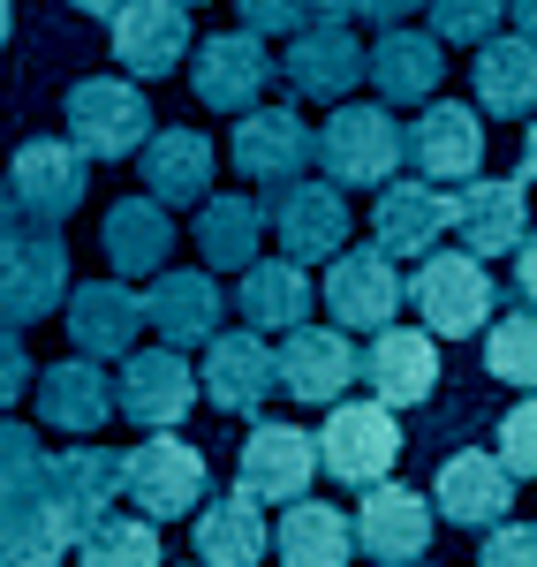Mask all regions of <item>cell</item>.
<instances>
[{"label":"cell","instance_id":"cell-1","mask_svg":"<svg viewBox=\"0 0 537 567\" xmlns=\"http://www.w3.org/2000/svg\"><path fill=\"white\" fill-rule=\"evenodd\" d=\"M409 159V130H394V106H357L341 99L318 130V167L341 189H379L394 182V167Z\"/></svg>","mask_w":537,"mask_h":567},{"label":"cell","instance_id":"cell-2","mask_svg":"<svg viewBox=\"0 0 537 567\" xmlns=\"http://www.w3.org/2000/svg\"><path fill=\"white\" fill-rule=\"evenodd\" d=\"M409 303L416 318L440 333V341H462V333H485L499 310V288L477 250H424L416 280H409Z\"/></svg>","mask_w":537,"mask_h":567},{"label":"cell","instance_id":"cell-3","mask_svg":"<svg viewBox=\"0 0 537 567\" xmlns=\"http://www.w3.org/2000/svg\"><path fill=\"white\" fill-rule=\"evenodd\" d=\"M122 492H130L152 523H182V515H197V507L213 499V470H205V454H197L189 439L144 432L130 454H122Z\"/></svg>","mask_w":537,"mask_h":567},{"label":"cell","instance_id":"cell-4","mask_svg":"<svg viewBox=\"0 0 537 567\" xmlns=\"http://www.w3.org/2000/svg\"><path fill=\"white\" fill-rule=\"evenodd\" d=\"M394 462H402V424H394V409L371 393V401H333L326 409V432H318V470L333 484H371L394 477Z\"/></svg>","mask_w":537,"mask_h":567},{"label":"cell","instance_id":"cell-5","mask_svg":"<svg viewBox=\"0 0 537 567\" xmlns=\"http://www.w3.org/2000/svg\"><path fill=\"white\" fill-rule=\"evenodd\" d=\"M61 106H69V136L91 152V167L136 159L152 144V99L130 76H84V84H69Z\"/></svg>","mask_w":537,"mask_h":567},{"label":"cell","instance_id":"cell-6","mask_svg":"<svg viewBox=\"0 0 537 567\" xmlns=\"http://www.w3.org/2000/svg\"><path fill=\"white\" fill-rule=\"evenodd\" d=\"M363 69H371V53L357 45L341 0H326V8H318V23H303L296 45H288V61H280L288 91H296V99H318V106H341V99L363 84Z\"/></svg>","mask_w":537,"mask_h":567},{"label":"cell","instance_id":"cell-7","mask_svg":"<svg viewBox=\"0 0 537 567\" xmlns=\"http://www.w3.org/2000/svg\"><path fill=\"white\" fill-rule=\"evenodd\" d=\"M8 189L39 227H61L91 189V152L76 136H23L16 159H8Z\"/></svg>","mask_w":537,"mask_h":567},{"label":"cell","instance_id":"cell-8","mask_svg":"<svg viewBox=\"0 0 537 567\" xmlns=\"http://www.w3.org/2000/svg\"><path fill=\"white\" fill-rule=\"evenodd\" d=\"M409 303V280L394 272V258L379 243H349L326 258V318L333 326H357V333H379L394 326Z\"/></svg>","mask_w":537,"mask_h":567},{"label":"cell","instance_id":"cell-9","mask_svg":"<svg viewBox=\"0 0 537 567\" xmlns=\"http://www.w3.org/2000/svg\"><path fill=\"white\" fill-rule=\"evenodd\" d=\"M69 303V243L53 227H23L0 243V326H39Z\"/></svg>","mask_w":537,"mask_h":567},{"label":"cell","instance_id":"cell-10","mask_svg":"<svg viewBox=\"0 0 537 567\" xmlns=\"http://www.w3.org/2000/svg\"><path fill=\"white\" fill-rule=\"evenodd\" d=\"M447 227L462 235V250H477V258H507V250H523V235H530V182L515 175H469L447 189Z\"/></svg>","mask_w":537,"mask_h":567},{"label":"cell","instance_id":"cell-11","mask_svg":"<svg viewBox=\"0 0 537 567\" xmlns=\"http://www.w3.org/2000/svg\"><path fill=\"white\" fill-rule=\"evenodd\" d=\"M235 152V167L250 182H266V189H288V182L311 175L318 159V130L296 114V106H250V114H235V136H227Z\"/></svg>","mask_w":537,"mask_h":567},{"label":"cell","instance_id":"cell-12","mask_svg":"<svg viewBox=\"0 0 537 567\" xmlns=\"http://www.w3.org/2000/svg\"><path fill=\"white\" fill-rule=\"evenodd\" d=\"M280 76L272 69V53L258 31H213V39L189 53V91H197V106H213V114H250L266 84Z\"/></svg>","mask_w":537,"mask_h":567},{"label":"cell","instance_id":"cell-13","mask_svg":"<svg viewBox=\"0 0 537 567\" xmlns=\"http://www.w3.org/2000/svg\"><path fill=\"white\" fill-rule=\"evenodd\" d=\"M197 409V371L182 363V349H130L122 379H114V416H130L136 432H175Z\"/></svg>","mask_w":537,"mask_h":567},{"label":"cell","instance_id":"cell-14","mask_svg":"<svg viewBox=\"0 0 537 567\" xmlns=\"http://www.w3.org/2000/svg\"><path fill=\"white\" fill-rule=\"evenodd\" d=\"M280 393L288 401H311V409H333V401H349V386L363 379V355L349 349V333L341 326H296V333H280Z\"/></svg>","mask_w":537,"mask_h":567},{"label":"cell","instance_id":"cell-15","mask_svg":"<svg viewBox=\"0 0 537 567\" xmlns=\"http://www.w3.org/2000/svg\"><path fill=\"white\" fill-rule=\"evenodd\" d=\"M220 310H227V296L213 280V265H159L152 288H144V326L167 349H205L220 333Z\"/></svg>","mask_w":537,"mask_h":567},{"label":"cell","instance_id":"cell-16","mask_svg":"<svg viewBox=\"0 0 537 567\" xmlns=\"http://www.w3.org/2000/svg\"><path fill=\"white\" fill-rule=\"evenodd\" d=\"M409 167L424 182H440V189L485 175V114L477 106H454V99L416 106V122H409Z\"/></svg>","mask_w":537,"mask_h":567},{"label":"cell","instance_id":"cell-17","mask_svg":"<svg viewBox=\"0 0 537 567\" xmlns=\"http://www.w3.org/2000/svg\"><path fill=\"white\" fill-rule=\"evenodd\" d=\"M432 529H440V507L424 499V492H409V484H371L357 507V545L371 553L379 567H416L432 553Z\"/></svg>","mask_w":537,"mask_h":567},{"label":"cell","instance_id":"cell-18","mask_svg":"<svg viewBox=\"0 0 537 567\" xmlns=\"http://www.w3.org/2000/svg\"><path fill=\"white\" fill-rule=\"evenodd\" d=\"M318 477V439L296 432V424H258L235 454V492H250L258 507H288L303 499Z\"/></svg>","mask_w":537,"mask_h":567},{"label":"cell","instance_id":"cell-19","mask_svg":"<svg viewBox=\"0 0 537 567\" xmlns=\"http://www.w3.org/2000/svg\"><path fill=\"white\" fill-rule=\"evenodd\" d=\"M45 499H53V515L69 523V537H84L91 523H106L114 515V499H122V454L114 446H61L53 462H45Z\"/></svg>","mask_w":537,"mask_h":567},{"label":"cell","instance_id":"cell-20","mask_svg":"<svg viewBox=\"0 0 537 567\" xmlns=\"http://www.w3.org/2000/svg\"><path fill=\"white\" fill-rule=\"evenodd\" d=\"M363 386L386 409H416L440 386V333L432 326H379L363 349Z\"/></svg>","mask_w":537,"mask_h":567},{"label":"cell","instance_id":"cell-21","mask_svg":"<svg viewBox=\"0 0 537 567\" xmlns=\"http://www.w3.org/2000/svg\"><path fill=\"white\" fill-rule=\"evenodd\" d=\"M432 507H440L454 529H493V523H507V507H515V470H507L499 454H485V446L447 454L440 477H432Z\"/></svg>","mask_w":537,"mask_h":567},{"label":"cell","instance_id":"cell-22","mask_svg":"<svg viewBox=\"0 0 537 567\" xmlns=\"http://www.w3.org/2000/svg\"><path fill=\"white\" fill-rule=\"evenodd\" d=\"M272 227H280V250L296 265H326L333 250H349L341 182H288V189H272Z\"/></svg>","mask_w":537,"mask_h":567},{"label":"cell","instance_id":"cell-23","mask_svg":"<svg viewBox=\"0 0 537 567\" xmlns=\"http://www.w3.org/2000/svg\"><path fill=\"white\" fill-rule=\"evenodd\" d=\"M266 393H280V355L266 333H213L205 341V401L227 416H258Z\"/></svg>","mask_w":537,"mask_h":567},{"label":"cell","instance_id":"cell-24","mask_svg":"<svg viewBox=\"0 0 537 567\" xmlns=\"http://www.w3.org/2000/svg\"><path fill=\"white\" fill-rule=\"evenodd\" d=\"M114 61L130 76H175L189 61V8L182 0H122L114 16Z\"/></svg>","mask_w":537,"mask_h":567},{"label":"cell","instance_id":"cell-25","mask_svg":"<svg viewBox=\"0 0 537 567\" xmlns=\"http://www.w3.org/2000/svg\"><path fill=\"white\" fill-rule=\"evenodd\" d=\"M136 333H144V296L130 280H84L69 296V341H76V355H91V363L130 355Z\"/></svg>","mask_w":537,"mask_h":567},{"label":"cell","instance_id":"cell-26","mask_svg":"<svg viewBox=\"0 0 537 567\" xmlns=\"http://www.w3.org/2000/svg\"><path fill=\"white\" fill-rule=\"evenodd\" d=\"M447 235V189L440 182H379V205H371V243L386 258H424L432 243Z\"/></svg>","mask_w":537,"mask_h":567},{"label":"cell","instance_id":"cell-27","mask_svg":"<svg viewBox=\"0 0 537 567\" xmlns=\"http://www.w3.org/2000/svg\"><path fill=\"white\" fill-rule=\"evenodd\" d=\"M371 84H379V106H432V91L447 76V45L432 39V31H379L371 45V69H363Z\"/></svg>","mask_w":537,"mask_h":567},{"label":"cell","instance_id":"cell-28","mask_svg":"<svg viewBox=\"0 0 537 567\" xmlns=\"http://www.w3.org/2000/svg\"><path fill=\"white\" fill-rule=\"evenodd\" d=\"M99 243H106V265L114 272H159V265L175 258V213L144 189V197H122V205H106V227H99Z\"/></svg>","mask_w":537,"mask_h":567},{"label":"cell","instance_id":"cell-29","mask_svg":"<svg viewBox=\"0 0 537 567\" xmlns=\"http://www.w3.org/2000/svg\"><path fill=\"white\" fill-rule=\"evenodd\" d=\"M39 416L53 424V432L91 439L106 416H114V379H106L91 355H61V363L39 371Z\"/></svg>","mask_w":537,"mask_h":567},{"label":"cell","instance_id":"cell-30","mask_svg":"<svg viewBox=\"0 0 537 567\" xmlns=\"http://www.w3.org/2000/svg\"><path fill=\"white\" fill-rule=\"evenodd\" d=\"M469 84H477V114L530 122L537 114V39H485Z\"/></svg>","mask_w":537,"mask_h":567},{"label":"cell","instance_id":"cell-31","mask_svg":"<svg viewBox=\"0 0 537 567\" xmlns=\"http://www.w3.org/2000/svg\"><path fill=\"white\" fill-rule=\"evenodd\" d=\"M272 553H280V567H349V553H357V523L341 515V507H326V499H288V515H280V529H272Z\"/></svg>","mask_w":537,"mask_h":567},{"label":"cell","instance_id":"cell-32","mask_svg":"<svg viewBox=\"0 0 537 567\" xmlns=\"http://www.w3.org/2000/svg\"><path fill=\"white\" fill-rule=\"evenodd\" d=\"M235 303H242L250 326H266V333H296V326L311 318L318 288H311V272H303L296 258H258V265H242Z\"/></svg>","mask_w":537,"mask_h":567},{"label":"cell","instance_id":"cell-33","mask_svg":"<svg viewBox=\"0 0 537 567\" xmlns=\"http://www.w3.org/2000/svg\"><path fill=\"white\" fill-rule=\"evenodd\" d=\"M144 189L159 205H205L213 197V144L197 130H152V144H144Z\"/></svg>","mask_w":537,"mask_h":567},{"label":"cell","instance_id":"cell-34","mask_svg":"<svg viewBox=\"0 0 537 567\" xmlns=\"http://www.w3.org/2000/svg\"><path fill=\"white\" fill-rule=\"evenodd\" d=\"M197 560L205 567H266V507L250 492L197 507Z\"/></svg>","mask_w":537,"mask_h":567},{"label":"cell","instance_id":"cell-35","mask_svg":"<svg viewBox=\"0 0 537 567\" xmlns=\"http://www.w3.org/2000/svg\"><path fill=\"white\" fill-rule=\"evenodd\" d=\"M258 243H266V205H250V197H205L197 205V258L213 272L258 265Z\"/></svg>","mask_w":537,"mask_h":567},{"label":"cell","instance_id":"cell-36","mask_svg":"<svg viewBox=\"0 0 537 567\" xmlns=\"http://www.w3.org/2000/svg\"><path fill=\"white\" fill-rule=\"evenodd\" d=\"M69 523L53 515V499H8L0 507V567H61L69 560Z\"/></svg>","mask_w":537,"mask_h":567},{"label":"cell","instance_id":"cell-37","mask_svg":"<svg viewBox=\"0 0 537 567\" xmlns=\"http://www.w3.org/2000/svg\"><path fill=\"white\" fill-rule=\"evenodd\" d=\"M76 545H84V567H167L152 515H106V523H91Z\"/></svg>","mask_w":537,"mask_h":567},{"label":"cell","instance_id":"cell-38","mask_svg":"<svg viewBox=\"0 0 537 567\" xmlns=\"http://www.w3.org/2000/svg\"><path fill=\"white\" fill-rule=\"evenodd\" d=\"M485 371H493L499 386L537 393V310H530V303L485 326Z\"/></svg>","mask_w":537,"mask_h":567},{"label":"cell","instance_id":"cell-39","mask_svg":"<svg viewBox=\"0 0 537 567\" xmlns=\"http://www.w3.org/2000/svg\"><path fill=\"white\" fill-rule=\"evenodd\" d=\"M45 462H53V454L39 446V432H23V424L0 416V507H8V499H39Z\"/></svg>","mask_w":537,"mask_h":567},{"label":"cell","instance_id":"cell-40","mask_svg":"<svg viewBox=\"0 0 537 567\" xmlns=\"http://www.w3.org/2000/svg\"><path fill=\"white\" fill-rule=\"evenodd\" d=\"M432 8V39L440 45H485L507 23V0H424Z\"/></svg>","mask_w":537,"mask_h":567},{"label":"cell","instance_id":"cell-41","mask_svg":"<svg viewBox=\"0 0 537 567\" xmlns=\"http://www.w3.org/2000/svg\"><path fill=\"white\" fill-rule=\"evenodd\" d=\"M318 8L326 0H235V16H242V31H258V39H272V31H303V23H318Z\"/></svg>","mask_w":537,"mask_h":567},{"label":"cell","instance_id":"cell-42","mask_svg":"<svg viewBox=\"0 0 537 567\" xmlns=\"http://www.w3.org/2000/svg\"><path fill=\"white\" fill-rule=\"evenodd\" d=\"M499 462H507L515 477H537V393L507 409V424H499Z\"/></svg>","mask_w":537,"mask_h":567},{"label":"cell","instance_id":"cell-43","mask_svg":"<svg viewBox=\"0 0 537 567\" xmlns=\"http://www.w3.org/2000/svg\"><path fill=\"white\" fill-rule=\"evenodd\" d=\"M477 567H537V523H493Z\"/></svg>","mask_w":537,"mask_h":567},{"label":"cell","instance_id":"cell-44","mask_svg":"<svg viewBox=\"0 0 537 567\" xmlns=\"http://www.w3.org/2000/svg\"><path fill=\"white\" fill-rule=\"evenodd\" d=\"M31 379H39V371H31V349H23V326H0V416L23 401Z\"/></svg>","mask_w":537,"mask_h":567},{"label":"cell","instance_id":"cell-45","mask_svg":"<svg viewBox=\"0 0 537 567\" xmlns=\"http://www.w3.org/2000/svg\"><path fill=\"white\" fill-rule=\"evenodd\" d=\"M341 8H349L357 23H386V31H394V23H409L424 0H341Z\"/></svg>","mask_w":537,"mask_h":567},{"label":"cell","instance_id":"cell-46","mask_svg":"<svg viewBox=\"0 0 537 567\" xmlns=\"http://www.w3.org/2000/svg\"><path fill=\"white\" fill-rule=\"evenodd\" d=\"M515 288H523V303L537 310V227L523 235V250H515Z\"/></svg>","mask_w":537,"mask_h":567},{"label":"cell","instance_id":"cell-47","mask_svg":"<svg viewBox=\"0 0 537 567\" xmlns=\"http://www.w3.org/2000/svg\"><path fill=\"white\" fill-rule=\"evenodd\" d=\"M23 205H16V189H8V182H0V243H16V235H23Z\"/></svg>","mask_w":537,"mask_h":567},{"label":"cell","instance_id":"cell-48","mask_svg":"<svg viewBox=\"0 0 537 567\" xmlns=\"http://www.w3.org/2000/svg\"><path fill=\"white\" fill-rule=\"evenodd\" d=\"M507 16L523 23V39H537V0H507Z\"/></svg>","mask_w":537,"mask_h":567},{"label":"cell","instance_id":"cell-49","mask_svg":"<svg viewBox=\"0 0 537 567\" xmlns=\"http://www.w3.org/2000/svg\"><path fill=\"white\" fill-rule=\"evenodd\" d=\"M523 182H537V114H530V136H523Z\"/></svg>","mask_w":537,"mask_h":567},{"label":"cell","instance_id":"cell-50","mask_svg":"<svg viewBox=\"0 0 537 567\" xmlns=\"http://www.w3.org/2000/svg\"><path fill=\"white\" fill-rule=\"evenodd\" d=\"M76 8H84V16H106V23L122 16V0H76Z\"/></svg>","mask_w":537,"mask_h":567},{"label":"cell","instance_id":"cell-51","mask_svg":"<svg viewBox=\"0 0 537 567\" xmlns=\"http://www.w3.org/2000/svg\"><path fill=\"white\" fill-rule=\"evenodd\" d=\"M8 23H16V8H8V0H0V45H8Z\"/></svg>","mask_w":537,"mask_h":567},{"label":"cell","instance_id":"cell-52","mask_svg":"<svg viewBox=\"0 0 537 567\" xmlns=\"http://www.w3.org/2000/svg\"><path fill=\"white\" fill-rule=\"evenodd\" d=\"M182 8H205V0H182Z\"/></svg>","mask_w":537,"mask_h":567},{"label":"cell","instance_id":"cell-53","mask_svg":"<svg viewBox=\"0 0 537 567\" xmlns=\"http://www.w3.org/2000/svg\"><path fill=\"white\" fill-rule=\"evenodd\" d=\"M197 567H205V560H197Z\"/></svg>","mask_w":537,"mask_h":567}]
</instances>
